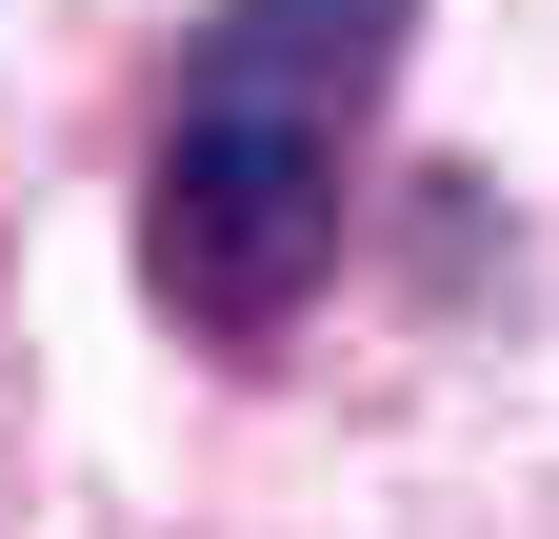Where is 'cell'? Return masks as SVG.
Listing matches in <instances>:
<instances>
[{
	"label": "cell",
	"instance_id": "obj_1",
	"mask_svg": "<svg viewBox=\"0 0 559 539\" xmlns=\"http://www.w3.org/2000/svg\"><path fill=\"white\" fill-rule=\"evenodd\" d=\"M419 60V0H200L180 100L140 141V300L180 340H300V300L360 240V141Z\"/></svg>",
	"mask_w": 559,
	"mask_h": 539
}]
</instances>
